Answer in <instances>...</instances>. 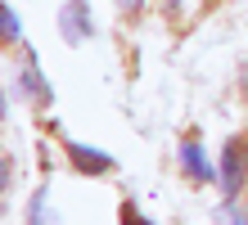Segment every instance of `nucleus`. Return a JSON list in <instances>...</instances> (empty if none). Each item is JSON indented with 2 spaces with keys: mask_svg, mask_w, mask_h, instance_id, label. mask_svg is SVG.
I'll list each match as a JSON object with an SVG mask.
<instances>
[{
  "mask_svg": "<svg viewBox=\"0 0 248 225\" xmlns=\"http://www.w3.org/2000/svg\"><path fill=\"white\" fill-rule=\"evenodd\" d=\"M221 185H226V194L235 198L239 194V185H244V149L230 140L226 144V153H221Z\"/></svg>",
  "mask_w": 248,
  "mask_h": 225,
  "instance_id": "2",
  "label": "nucleus"
},
{
  "mask_svg": "<svg viewBox=\"0 0 248 225\" xmlns=\"http://www.w3.org/2000/svg\"><path fill=\"white\" fill-rule=\"evenodd\" d=\"M0 23H5V41H18V32H23V27H18V14H14L9 5L0 9Z\"/></svg>",
  "mask_w": 248,
  "mask_h": 225,
  "instance_id": "7",
  "label": "nucleus"
},
{
  "mask_svg": "<svg viewBox=\"0 0 248 225\" xmlns=\"http://www.w3.org/2000/svg\"><path fill=\"white\" fill-rule=\"evenodd\" d=\"M23 90H27L36 104H46V99H50V90H46V81H41V72H36L32 59H27V68H23Z\"/></svg>",
  "mask_w": 248,
  "mask_h": 225,
  "instance_id": "5",
  "label": "nucleus"
},
{
  "mask_svg": "<svg viewBox=\"0 0 248 225\" xmlns=\"http://www.w3.org/2000/svg\"><path fill=\"white\" fill-rule=\"evenodd\" d=\"M221 221H230V225H248V216L235 212V203H226V207H221Z\"/></svg>",
  "mask_w": 248,
  "mask_h": 225,
  "instance_id": "8",
  "label": "nucleus"
},
{
  "mask_svg": "<svg viewBox=\"0 0 248 225\" xmlns=\"http://www.w3.org/2000/svg\"><path fill=\"white\" fill-rule=\"evenodd\" d=\"M27 225H59V216L50 212L46 194H32V207H27Z\"/></svg>",
  "mask_w": 248,
  "mask_h": 225,
  "instance_id": "6",
  "label": "nucleus"
},
{
  "mask_svg": "<svg viewBox=\"0 0 248 225\" xmlns=\"http://www.w3.org/2000/svg\"><path fill=\"white\" fill-rule=\"evenodd\" d=\"M181 167L194 176V180H212V162L203 158V144H194V140L181 144Z\"/></svg>",
  "mask_w": 248,
  "mask_h": 225,
  "instance_id": "3",
  "label": "nucleus"
},
{
  "mask_svg": "<svg viewBox=\"0 0 248 225\" xmlns=\"http://www.w3.org/2000/svg\"><path fill=\"white\" fill-rule=\"evenodd\" d=\"M68 158L77 162L81 171H95V176L113 167V158H108V153H99V149H86V144H68Z\"/></svg>",
  "mask_w": 248,
  "mask_h": 225,
  "instance_id": "4",
  "label": "nucleus"
},
{
  "mask_svg": "<svg viewBox=\"0 0 248 225\" xmlns=\"http://www.w3.org/2000/svg\"><path fill=\"white\" fill-rule=\"evenodd\" d=\"M59 27H63V36L72 45H81V41H91L95 36V23H91V9H86V0H68L63 14H59Z\"/></svg>",
  "mask_w": 248,
  "mask_h": 225,
  "instance_id": "1",
  "label": "nucleus"
},
{
  "mask_svg": "<svg viewBox=\"0 0 248 225\" xmlns=\"http://www.w3.org/2000/svg\"><path fill=\"white\" fill-rule=\"evenodd\" d=\"M122 225H154V221H144L136 207H122Z\"/></svg>",
  "mask_w": 248,
  "mask_h": 225,
  "instance_id": "9",
  "label": "nucleus"
},
{
  "mask_svg": "<svg viewBox=\"0 0 248 225\" xmlns=\"http://www.w3.org/2000/svg\"><path fill=\"white\" fill-rule=\"evenodd\" d=\"M113 5H118V9H126V14H136V9L144 5V0H113Z\"/></svg>",
  "mask_w": 248,
  "mask_h": 225,
  "instance_id": "10",
  "label": "nucleus"
}]
</instances>
